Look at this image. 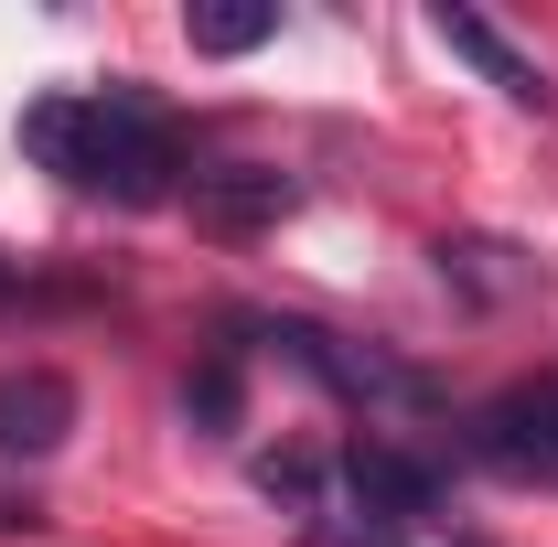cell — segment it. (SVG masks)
<instances>
[{
    "label": "cell",
    "mask_w": 558,
    "mask_h": 547,
    "mask_svg": "<svg viewBox=\"0 0 558 547\" xmlns=\"http://www.w3.org/2000/svg\"><path fill=\"white\" fill-rule=\"evenodd\" d=\"M344 494H354L365 526H398V537L440 515V483L418 473L409 451H387V440H354V451H344Z\"/></svg>",
    "instance_id": "obj_6"
},
{
    "label": "cell",
    "mask_w": 558,
    "mask_h": 547,
    "mask_svg": "<svg viewBox=\"0 0 558 547\" xmlns=\"http://www.w3.org/2000/svg\"><path fill=\"white\" fill-rule=\"evenodd\" d=\"M0 301H11V279H0Z\"/></svg>",
    "instance_id": "obj_14"
},
{
    "label": "cell",
    "mask_w": 558,
    "mask_h": 547,
    "mask_svg": "<svg viewBox=\"0 0 558 547\" xmlns=\"http://www.w3.org/2000/svg\"><path fill=\"white\" fill-rule=\"evenodd\" d=\"M429 33H440V44H451V54H462L473 75H484L494 97H515V108H548V97H558V86H548V65H537V54H515V44L494 33L484 11H462V0H440V11H429Z\"/></svg>",
    "instance_id": "obj_8"
},
{
    "label": "cell",
    "mask_w": 558,
    "mask_h": 547,
    "mask_svg": "<svg viewBox=\"0 0 558 547\" xmlns=\"http://www.w3.org/2000/svg\"><path fill=\"white\" fill-rule=\"evenodd\" d=\"M0 537H44V494L33 483H0Z\"/></svg>",
    "instance_id": "obj_13"
},
{
    "label": "cell",
    "mask_w": 558,
    "mask_h": 547,
    "mask_svg": "<svg viewBox=\"0 0 558 547\" xmlns=\"http://www.w3.org/2000/svg\"><path fill=\"white\" fill-rule=\"evenodd\" d=\"M247 343H269V354H290L312 387H333L344 409H376V418H429L440 409V387L418 376L409 354H387V343H354V333H323V323H236Z\"/></svg>",
    "instance_id": "obj_2"
},
{
    "label": "cell",
    "mask_w": 558,
    "mask_h": 547,
    "mask_svg": "<svg viewBox=\"0 0 558 547\" xmlns=\"http://www.w3.org/2000/svg\"><path fill=\"white\" fill-rule=\"evenodd\" d=\"M22 150L44 172H65L75 194L108 205H172L183 194V139L140 86H97V97H33L22 108Z\"/></svg>",
    "instance_id": "obj_1"
},
{
    "label": "cell",
    "mask_w": 558,
    "mask_h": 547,
    "mask_svg": "<svg viewBox=\"0 0 558 547\" xmlns=\"http://www.w3.org/2000/svg\"><path fill=\"white\" fill-rule=\"evenodd\" d=\"M429 269H440V290H462L473 312H505V301L548 290V269H537L515 236H440V247H429Z\"/></svg>",
    "instance_id": "obj_7"
},
{
    "label": "cell",
    "mask_w": 558,
    "mask_h": 547,
    "mask_svg": "<svg viewBox=\"0 0 558 547\" xmlns=\"http://www.w3.org/2000/svg\"><path fill=\"white\" fill-rule=\"evenodd\" d=\"M473 462H494V473H558V376H537V387H505L494 409H473Z\"/></svg>",
    "instance_id": "obj_4"
},
{
    "label": "cell",
    "mask_w": 558,
    "mask_h": 547,
    "mask_svg": "<svg viewBox=\"0 0 558 547\" xmlns=\"http://www.w3.org/2000/svg\"><path fill=\"white\" fill-rule=\"evenodd\" d=\"M183 205L205 236H269L279 215H301V183L279 161H194L183 172Z\"/></svg>",
    "instance_id": "obj_3"
},
{
    "label": "cell",
    "mask_w": 558,
    "mask_h": 547,
    "mask_svg": "<svg viewBox=\"0 0 558 547\" xmlns=\"http://www.w3.org/2000/svg\"><path fill=\"white\" fill-rule=\"evenodd\" d=\"M312 547H398V526H365L354 505H333V515L312 526Z\"/></svg>",
    "instance_id": "obj_12"
},
{
    "label": "cell",
    "mask_w": 558,
    "mask_h": 547,
    "mask_svg": "<svg viewBox=\"0 0 558 547\" xmlns=\"http://www.w3.org/2000/svg\"><path fill=\"white\" fill-rule=\"evenodd\" d=\"M258 494L290 505L301 526H323V515H333V494H323V451H269V462H258Z\"/></svg>",
    "instance_id": "obj_10"
},
{
    "label": "cell",
    "mask_w": 558,
    "mask_h": 547,
    "mask_svg": "<svg viewBox=\"0 0 558 547\" xmlns=\"http://www.w3.org/2000/svg\"><path fill=\"white\" fill-rule=\"evenodd\" d=\"M279 33V0H183V44L194 54H258Z\"/></svg>",
    "instance_id": "obj_9"
},
{
    "label": "cell",
    "mask_w": 558,
    "mask_h": 547,
    "mask_svg": "<svg viewBox=\"0 0 558 547\" xmlns=\"http://www.w3.org/2000/svg\"><path fill=\"white\" fill-rule=\"evenodd\" d=\"M75 429V376L65 365H0V462H44Z\"/></svg>",
    "instance_id": "obj_5"
},
{
    "label": "cell",
    "mask_w": 558,
    "mask_h": 547,
    "mask_svg": "<svg viewBox=\"0 0 558 547\" xmlns=\"http://www.w3.org/2000/svg\"><path fill=\"white\" fill-rule=\"evenodd\" d=\"M236 409H247L236 354H215V365H194V376H183V418H194V429H236Z\"/></svg>",
    "instance_id": "obj_11"
}]
</instances>
